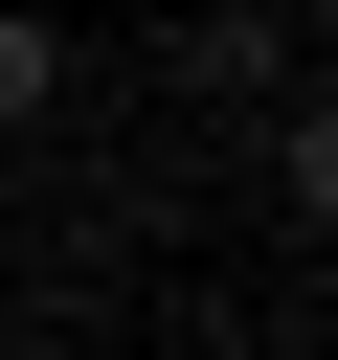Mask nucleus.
<instances>
[{"label": "nucleus", "mask_w": 338, "mask_h": 360, "mask_svg": "<svg viewBox=\"0 0 338 360\" xmlns=\"http://www.w3.org/2000/svg\"><path fill=\"white\" fill-rule=\"evenodd\" d=\"M270 202H293V225L338 248V112H315V90H293V135H270Z\"/></svg>", "instance_id": "nucleus-2"}, {"label": "nucleus", "mask_w": 338, "mask_h": 360, "mask_svg": "<svg viewBox=\"0 0 338 360\" xmlns=\"http://www.w3.org/2000/svg\"><path fill=\"white\" fill-rule=\"evenodd\" d=\"M0 360H23V338H0Z\"/></svg>", "instance_id": "nucleus-5"}, {"label": "nucleus", "mask_w": 338, "mask_h": 360, "mask_svg": "<svg viewBox=\"0 0 338 360\" xmlns=\"http://www.w3.org/2000/svg\"><path fill=\"white\" fill-rule=\"evenodd\" d=\"M45 90H68V22H0V135H23Z\"/></svg>", "instance_id": "nucleus-3"}, {"label": "nucleus", "mask_w": 338, "mask_h": 360, "mask_svg": "<svg viewBox=\"0 0 338 360\" xmlns=\"http://www.w3.org/2000/svg\"><path fill=\"white\" fill-rule=\"evenodd\" d=\"M180 90H293V22H180Z\"/></svg>", "instance_id": "nucleus-1"}, {"label": "nucleus", "mask_w": 338, "mask_h": 360, "mask_svg": "<svg viewBox=\"0 0 338 360\" xmlns=\"http://www.w3.org/2000/svg\"><path fill=\"white\" fill-rule=\"evenodd\" d=\"M293 90H315V112H338V0H315V22H293Z\"/></svg>", "instance_id": "nucleus-4"}]
</instances>
